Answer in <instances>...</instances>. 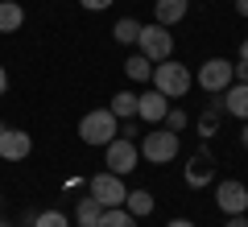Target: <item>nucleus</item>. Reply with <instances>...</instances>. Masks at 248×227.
<instances>
[{
    "label": "nucleus",
    "mask_w": 248,
    "mask_h": 227,
    "mask_svg": "<svg viewBox=\"0 0 248 227\" xmlns=\"http://www.w3.org/2000/svg\"><path fill=\"white\" fill-rule=\"evenodd\" d=\"M182 153V140H178V132L170 128H153L141 136V157L149 161V166H170V161Z\"/></svg>",
    "instance_id": "obj_3"
},
{
    "label": "nucleus",
    "mask_w": 248,
    "mask_h": 227,
    "mask_svg": "<svg viewBox=\"0 0 248 227\" xmlns=\"http://www.w3.org/2000/svg\"><path fill=\"white\" fill-rule=\"evenodd\" d=\"M166 227H199V223H190V219H170Z\"/></svg>",
    "instance_id": "obj_27"
},
{
    "label": "nucleus",
    "mask_w": 248,
    "mask_h": 227,
    "mask_svg": "<svg viewBox=\"0 0 248 227\" xmlns=\"http://www.w3.org/2000/svg\"><path fill=\"white\" fill-rule=\"evenodd\" d=\"M112 136H120V120H116L108 107H95V112H87V116L79 120V140H83V145L104 149Z\"/></svg>",
    "instance_id": "obj_2"
},
{
    "label": "nucleus",
    "mask_w": 248,
    "mask_h": 227,
    "mask_svg": "<svg viewBox=\"0 0 248 227\" xmlns=\"http://www.w3.org/2000/svg\"><path fill=\"white\" fill-rule=\"evenodd\" d=\"M219 116H223V104H219V99H215V104L199 116V136H203V140H211L215 132H219Z\"/></svg>",
    "instance_id": "obj_20"
},
{
    "label": "nucleus",
    "mask_w": 248,
    "mask_h": 227,
    "mask_svg": "<svg viewBox=\"0 0 248 227\" xmlns=\"http://www.w3.org/2000/svg\"><path fill=\"white\" fill-rule=\"evenodd\" d=\"M87 194L108 211V207H124V194H128V186H124L120 174H108V169H99L95 178H87Z\"/></svg>",
    "instance_id": "obj_7"
},
{
    "label": "nucleus",
    "mask_w": 248,
    "mask_h": 227,
    "mask_svg": "<svg viewBox=\"0 0 248 227\" xmlns=\"http://www.w3.org/2000/svg\"><path fill=\"white\" fill-rule=\"evenodd\" d=\"M79 4H83L87 13H104V9H112L116 0H79Z\"/></svg>",
    "instance_id": "obj_24"
},
{
    "label": "nucleus",
    "mask_w": 248,
    "mask_h": 227,
    "mask_svg": "<svg viewBox=\"0 0 248 227\" xmlns=\"http://www.w3.org/2000/svg\"><path fill=\"white\" fill-rule=\"evenodd\" d=\"M236 13H240V17H248V0H236Z\"/></svg>",
    "instance_id": "obj_29"
},
{
    "label": "nucleus",
    "mask_w": 248,
    "mask_h": 227,
    "mask_svg": "<svg viewBox=\"0 0 248 227\" xmlns=\"http://www.w3.org/2000/svg\"><path fill=\"white\" fill-rule=\"evenodd\" d=\"M137 54H145L149 62H166L174 58V33L166 25H141V37H137Z\"/></svg>",
    "instance_id": "obj_5"
},
{
    "label": "nucleus",
    "mask_w": 248,
    "mask_h": 227,
    "mask_svg": "<svg viewBox=\"0 0 248 227\" xmlns=\"http://www.w3.org/2000/svg\"><path fill=\"white\" fill-rule=\"evenodd\" d=\"M161 124H166L170 132H186V124H190V116H186L182 107H170V112H166V120H161Z\"/></svg>",
    "instance_id": "obj_23"
},
{
    "label": "nucleus",
    "mask_w": 248,
    "mask_h": 227,
    "mask_svg": "<svg viewBox=\"0 0 248 227\" xmlns=\"http://www.w3.org/2000/svg\"><path fill=\"white\" fill-rule=\"evenodd\" d=\"M112 37L120 45H137V37H141V21H137V17H120L112 25Z\"/></svg>",
    "instance_id": "obj_17"
},
{
    "label": "nucleus",
    "mask_w": 248,
    "mask_h": 227,
    "mask_svg": "<svg viewBox=\"0 0 248 227\" xmlns=\"http://www.w3.org/2000/svg\"><path fill=\"white\" fill-rule=\"evenodd\" d=\"M124 75H128L133 83H149L153 79V62L145 58V54H133V58L124 62Z\"/></svg>",
    "instance_id": "obj_19"
},
{
    "label": "nucleus",
    "mask_w": 248,
    "mask_h": 227,
    "mask_svg": "<svg viewBox=\"0 0 248 227\" xmlns=\"http://www.w3.org/2000/svg\"><path fill=\"white\" fill-rule=\"evenodd\" d=\"M240 145L248 149V120H244V128H240Z\"/></svg>",
    "instance_id": "obj_31"
},
{
    "label": "nucleus",
    "mask_w": 248,
    "mask_h": 227,
    "mask_svg": "<svg viewBox=\"0 0 248 227\" xmlns=\"http://www.w3.org/2000/svg\"><path fill=\"white\" fill-rule=\"evenodd\" d=\"M108 112H112L116 120H133L137 116V91H116L112 104H108Z\"/></svg>",
    "instance_id": "obj_16"
},
{
    "label": "nucleus",
    "mask_w": 248,
    "mask_h": 227,
    "mask_svg": "<svg viewBox=\"0 0 248 227\" xmlns=\"http://www.w3.org/2000/svg\"><path fill=\"white\" fill-rule=\"evenodd\" d=\"M232 70H236V83H248V62H232Z\"/></svg>",
    "instance_id": "obj_25"
},
{
    "label": "nucleus",
    "mask_w": 248,
    "mask_h": 227,
    "mask_svg": "<svg viewBox=\"0 0 248 227\" xmlns=\"http://www.w3.org/2000/svg\"><path fill=\"white\" fill-rule=\"evenodd\" d=\"M186 13H190V0H153V21L166 29H174L178 21H186Z\"/></svg>",
    "instance_id": "obj_13"
},
{
    "label": "nucleus",
    "mask_w": 248,
    "mask_h": 227,
    "mask_svg": "<svg viewBox=\"0 0 248 227\" xmlns=\"http://www.w3.org/2000/svg\"><path fill=\"white\" fill-rule=\"evenodd\" d=\"M153 207H157V198H153L149 190H141V186L124 194V211H128L133 219H145V215H153Z\"/></svg>",
    "instance_id": "obj_14"
},
{
    "label": "nucleus",
    "mask_w": 248,
    "mask_h": 227,
    "mask_svg": "<svg viewBox=\"0 0 248 227\" xmlns=\"http://www.w3.org/2000/svg\"><path fill=\"white\" fill-rule=\"evenodd\" d=\"M223 227H248V219L244 215H228V223H223Z\"/></svg>",
    "instance_id": "obj_26"
},
{
    "label": "nucleus",
    "mask_w": 248,
    "mask_h": 227,
    "mask_svg": "<svg viewBox=\"0 0 248 227\" xmlns=\"http://www.w3.org/2000/svg\"><path fill=\"white\" fill-rule=\"evenodd\" d=\"M153 91H161L166 99H182L186 91L195 87V75L190 66H182L178 58H166V62H153Z\"/></svg>",
    "instance_id": "obj_1"
},
{
    "label": "nucleus",
    "mask_w": 248,
    "mask_h": 227,
    "mask_svg": "<svg viewBox=\"0 0 248 227\" xmlns=\"http://www.w3.org/2000/svg\"><path fill=\"white\" fill-rule=\"evenodd\" d=\"M25 25V9L17 0H0V33H17Z\"/></svg>",
    "instance_id": "obj_15"
},
{
    "label": "nucleus",
    "mask_w": 248,
    "mask_h": 227,
    "mask_svg": "<svg viewBox=\"0 0 248 227\" xmlns=\"http://www.w3.org/2000/svg\"><path fill=\"white\" fill-rule=\"evenodd\" d=\"M195 83L207 91V95H223V91L236 83V70H232V58H207L203 66H199Z\"/></svg>",
    "instance_id": "obj_6"
},
{
    "label": "nucleus",
    "mask_w": 248,
    "mask_h": 227,
    "mask_svg": "<svg viewBox=\"0 0 248 227\" xmlns=\"http://www.w3.org/2000/svg\"><path fill=\"white\" fill-rule=\"evenodd\" d=\"M33 153V136L25 128H9L0 120V161H25Z\"/></svg>",
    "instance_id": "obj_9"
},
{
    "label": "nucleus",
    "mask_w": 248,
    "mask_h": 227,
    "mask_svg": "<svg viewBox=\"0 0 248 227\" xmlns=\"http://www.w3.org/2000/svg\"><path fill=\"white\" fill-rule=\"evenodd\" d=\"M170 112V99L161 95V91H141L137 95V116H141L145 124H161Z\"/></svg>",
    "instance_id": "obj_11"
},
{
    "label": "nucleus",
    "mask_w": 248,
    "mask_h": 227,
    "mask_svg": "<svg viewBox=\"0 0 248 227\" xmlns=\"http://www.w3.org/2000/svg\"><path fill=\"white\" fill-rule=\"evenodd\" d=\"M4 91H9V70L0 66V95H4Z\"/></svg>",
    "instance_id": "obj_28"
},
{
    "label": "nucleus",
    "mask_w": 248,
    "mask_h": 227,
    "mask_svg": "<svg viewBox=\"0 0 248 227\" xmlns=\"http://www.w3.org/2000/svg\"><path fill=\"white\" fill-rule=\"evenodd\" d=\"M99 215H104V207H99L91 194H87V198H79V207H75V223H79V227H95Z\"/></svg>",
    "instance_id": "obj_18"
},
{
    "label": "nucleus",
    "mask_w": 248,
    "mask_h": 227,
    "mask_svg": "<svg viewBox=\"0 0 248 227\" xmlns=\"http://www.w3.org/2000/svg\"><path fill=\"white\" fill-rule=\"evenodd\" d=\"M0 227H9V223H4V219H0Z\"/></svg>",
    "instance_id": "obj_32"
},
{
    "label": "nucleus",
    "mask_w": 248,
    "mask_h": 227,
    "mask_svg": "<svg viewBox=\"0 0 248 227\" xmlns=\"http://www.w3.org/2000/svg\"><path fill=\"white\" fill-rule=\"evenodd\" d=\"M215 207H219L223 215H244V211H248V186L240 182V178H223V182H215Z\"/></svg>",
    "instance_id": "obj_8"
},
{
    "label": "nucleus",
    "mask_w": 248,
    "mask_h": 227,
    "mask_svg": "<svg viewBox=\"0 0 248 227\" xmlns=\"http://www.w3.org/2000/svg\"><path fill=\"white\" fill-rule=\"evenodd\" d=\"M219 104H223V116H236V120L244 124L248 120V83H232L219 95Z\"/></svg>",
    "instance_id": "obj_12"
},
{
    "label": "nucleus",
    "mask_w": 248,
    "mask_h": 227,
    "mask_svg": "<svg viewBox=\"0 0 248 227\" xmlns=\"http://www.w3.org/2000/svg\"><path fill=\"white\" fill-rule=\"evenodd\" d=\"M186 186L190 190H203L207 182H215V157L211 149H199V153H190V161H186Z\"/></svg>",
    "instance_id": "obj_10"
},
{
    "label": "nucleus",
    "mask_w": 248,
    "mask_h": 227,
    "mask_svg": "<svg viewBox=\"0 0 248 227\" xmlns=\"http://www.w3.org/2000/svg\"><path fill=\"white\" fill-rule=\"evenodd\" d=\"M33 227H71V219L62 211H42V215H33Z\"/></svg>",
    "instance_id": "obj_22"
},
{
    "label": "nucleus",
    "mask_w": 248,
    "mask_h": 227,
    "mask_svg": "<svg viewBox=\"0 0 248 227\" xmlns=\"http://www.w3.org/2000/svg\"><path fill=\"white\" fill-rule=\"evenodd\" d=\"M104 166H108V174H133L137 166H141V149L133 145V136H112L104 145Z\"/></svg>",
    "instance_id": "obj_4"
},
{
    "label": "nucleus",
    "mask_w": 248,
    "mask_h": 227,
    "mask_svg": "<svg viewBox=\"0 0 248 227\" xmlns=\"http://www.w3.org/2000/svg\"><path fill=\"white\" fill-rule=\"evenodd\" d=\"M95 227H137V219L128 215L124 207H108L104 215H99V223H95Z\"/></svg>",
    "instance_id": "obj_21"
},
{
    "label": "nucleus",
    "mask_w": 248,
    "mask_h": 227,
    "mask_svg": "<svg viewBox=\"0 0 248 227\" xmlns=\"http://www.w3.org/2000/svg\"><path fill=\"white\" fill-rule=\"evenodd\" d=\"M0 202H4V198H0Z\"/></svg>",
    "instance_id": "obj_33"
},
{
    "label": "nucleus",
    "mask_w": 248,
    "mask_h": 227,
    "mask_svg": "<svg viewBox=\"0 0 248 227\" xmlns=\"http://www.w3.org/2000/svg\"><path fill=\"white\" fill-rule=\"evenodd\" d=\"M240 62H248V37L240 42Z\"/></svg>",
    "instance_id": "obj_30"
}]
</instances>
